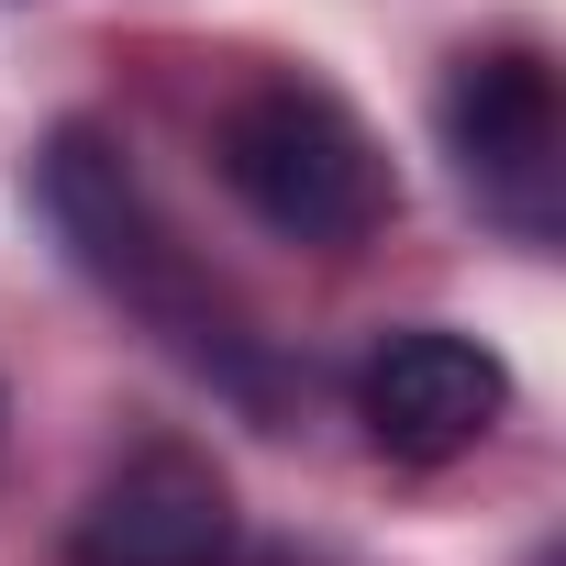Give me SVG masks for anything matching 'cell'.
<instances>
[{"label":"cell","mask_w":566,"mask_h":566,"mask_svg":"<svg viewBox=\"0 0 566 566\" xmlns=\"http://www.w3.org/2000/svg\"><path fill=\"white\" fill-rule=\"evenodd\" d=\"M444 145L478 189V211H500L511 233H544L555 222V67L533 45H489V56H455L444 78Z\"/></svg>","instance_id":"3"},{"label":"cell","mask_w":566,"mask_h":566,"mask_svg":"<svg viewBox=\"0 0 566 566\" xmlns=\"http://www.w3.org/2000/svg\"><path fill=\"white\" fill-rule=\"evenodd\" d=\"M500 411H511V367H500L489 345L444 334V323H411V334H389V345L356 367V422H367V444L400 455V467L467 455Z\"/></svg>","instance_id":"4"},{"label":"cell","mask_w":566,"mask_h":566,"mask_svg":"<svg viewBox=\"0 0 566 566\" xmlns=\"http://www.w3.org/2000/svg\"><path fill=\"white\" fill-rule=\"evenodd\" d=\"M222 189L266 222V233H290V244H356L389 222V156L378 134L312 90V78H266L222 112Z\"/></svg>","instance_id":"1"},{"label":"cell","mask_w":566,"mask_h":566,"mask_svg":"<svg viewBox=\"0 0 566 566\" xmlns=\"http://www.w3.org/2000/svg\"><path fill=\"white\" fill-rule=\"evenodd\" d=\"M222 555H233V489L189 444L123 455L67 533V566H222Z\"/></svg>","instance_id":"5"},{"label":"cell","mask_w":566,"mask_h":566,"mask_svg":"<svg viewBox=\"0 0 566 566\" xmlns=\"http://www.w3.org/2000/svg\"><path fill=\"white\" fill-rule=\"evenodd\" d=\"M45 211H56V233L78 244V266L101 277V290H123V301H134L145 323H167L189 356H211L200 290H189V255L167 244V222L145 211L134 167H123L101 134H56V145H45Z\"/></svg>","instance_id":"2"}]
</instances>
